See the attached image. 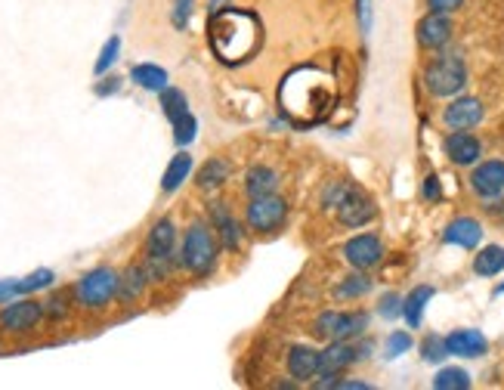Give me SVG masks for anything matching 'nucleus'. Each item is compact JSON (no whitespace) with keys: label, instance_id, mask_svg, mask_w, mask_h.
Wrapping results in <instances>:
<instances>
[{"label":"nucleus","instance_id":"obj_1","mask_svg":"<svg viewBox=\"0 0 504 390\" xmlns=\"http://www.w3.org/2000/svg\"><path fill=\"white\" fill-rule=\"evenodd\" d=\"M207 32H211L214 53H217V60L226 65L248 62L263 41L257 16L248 10H239V6H223V10L211 13V25H207Z\"/></svg>","mask_w":504,"mask_h":390},{"label":"nucleus","instance_id":"obj_2","mask_svg":"<svg viewBox=\"0 0 504 390\" xmlns=\"http://www.w3.org/2000/svg\"><path fill=\"white\" fill-rule=\"evenodd\" d=\"M294 78H298L304 90H300V99H285L282 103L285 115L298 127L319 125V121L331 112V106H334V97H331L328 84L322 81L319 71H298Z\"/></svg>","mask_w":504,"mask_h":390},{"label":"nucleus","instance_id":"obj_3","mask_svg":"<svg viewBox=\"0 0 504 390\" xmlns=\"http://www.w3.org/2000/svg\"><path fill=\"white\" fill-rule=\"evenodd\" d=\"M142 266H146L149 279L152 282H161L168 279L170 266H174V255H177V227L170 217H161V220L152 223V229H149L146 236V245H142Z\"/></svg>","mask_w":504,"mask_h":390},{"label":"nucleus","instance_id":"obj_4","mask_svg":"<svg viewBox=\"0 0 504 390\" xmlns=\"http://www.w3.org/2000/svg\"><path fill=\"white\" fill-rule=\"evenodd\" d=\"M220 255V242L217 233H211L207 223H192L183 236V245H179V264L192 273V276H207L217 264Z\"/></svg>","mask_w":504,"mask_h":390},{"label":"nucleus","instance_id":"obj_5","mask_svg":"<svg viewBox=\"0 0 504 390\" xmlns=\"http://www.w3.org/2000/svg\"><path fill=\"white\" fill-rule=\"evenodd\" d=\"M118 285H121L118 270H112V266H93V270H87L75 282L71 298L84 310H105L118 298Z\"/></svg>","mask_w":504,"mask_h":390},{"label":"nucleus","instance_id":"obj_6","mask_svg":"<svg viewBox=\"0 0 504 390\" xmlns=\"http://www.w3.org/2000/svg\"><path fill=\"white\" fill-rule=\"evenodd\" d=\"M424 84L434 97H455L467 84V69L458 56H443V60L430 62L424 71Z\"/></svg>","mask_w":504,"mask_h":390},{"label":"nucleus","instance_id":"obj_7","mask_svg":"<svg viewBox=\"0 0 504 390\" xmlns=\"http://www.w3.org/2000/svg\"><path fill=\"white\" fill-rule=\"evenodd\" d=\"M44 303L34 298H16L0 307V331L6 335H28L44 320Z\"/></svg>","mask_w":504,"mask_h":390},{"label":"nucleus","instance_id":"obj_8","mask_svg":"<svg viewBox=\"0 0 504 390\" xmlns=\"http://www.w3.org/2000/svg\"><path fill=\"white\" fill-rule=\"evenodd\" d=\"M288 217V205L282 199H279L276 192L272 195H257V199H251L248 205V227L254 229V233H276V229H282Z\"/></svg>","mask_w":504,"mask_h":390},{"label":"nucleus","instance_id":"obj_9","mask_svg":"<svg viewBox=\"0 0 504 390\" xmlns=\"http://www.w3.org/2000/svg\"><path fill=\"white\" fill-rule=\"evenodd\" d=\"M365 325H369V316L365 313H334V310H328V313H322L319 320H316V335L322 338H331V341H350V338L362 335Z\"/></svg>","mask_w":504,"mask_h":390},{"label":"nucleus","instance_id":"obj_10","mask_svg":"<svg viewBox=\"0 0 504 390\" xmlns=\"http://www.w3.org/2000/svg\"><path fill=\"white\" fill-rule=\"evenodd\" d=\"M374 217H378L374 201L362 190H356V186H353V190L347 192V199L337 205V220H341L344 227L359 229V227H365V223H371Z\"/></svg>","mask_w":504,"mask_h":390},{"label":"nucleus","instance_id":"obj_11","mask_svg":"<svg viewBox=\"0 0 504 390\" xmlns=\"http://www.w3.org/2000/svg\"><path fill=\"white\" fill-rule=\"evenodd\" d=\"M344 257L350 260V266H356V270H371L374 264H380V257H384V245H380L378 236H353L347 245H344Z\"/></svg>","mask_w":504,"mask_h":390},{"label":"nucleus","instance_id":"obj_12","mask_svg":"<svg viewBox=\"0 0 504 390\" xmlns=\"http://www.w3.org/2000/svg\"><path fill=\"white\" fill-rule=\"evenodd\" d=\"M452 41V19L449 13H434L430 10L427 16L417 22V43L424 50H439Z\"/></svg>","mask_w":504,"mask_h":390},{"label":"nucleus","instance_id":"obj_13","mask_svg":"<svg viewBox=\"0 0 504 390\" xmlns=\"http://www.w3.org/2000/svg\"><path fill=\"white\" fill-rule=\"evenodd\" d=\"M443 121L452 130H471V127H477L480 121H482V103H480V99H473V97H461L452 106H445Z\"/></svg>","mask_w":504,"mask_h":390},{"label":"nucleus","instance_id":"obj_14","mask_svg":"<svg viewBox=\"0 0 504 390\" xmlns=\"http://www.w3.org/2000/svg\"><path fill=\"white\" fill-rule=\"evenodd\" d=\"M445 350H449L452 357L477 359L489 350V341H486V335L477 331V329H458L445 338Z\"/></svg>","mask_w":504,"mask_h":390},{"label":"nucleus","instance_id":"obj_15","mask_svg":"<svg viewBox=\"0 0 504 390\" xmlns=\"http://www.w3.org/2000/svg\"><path fill=\"white\" fill-rule=\"evenodd\" d=\"M471 186L473 192L482 195V199H495V195L504 192V162H482L477 171L471 173Z\"/></svg>","mask_w":504,"mask_h":390},{"label":"nucleus","instance_id":"obj_16","mask_svg":"<svg viewBox=\"0 0 504 390\" xmlns=\"http://www.w3.org/2000/svg\"><path fill=\"white\" fill-rule=\"evenodd\" d=\"M445 155L455 164H461V168H467V164L480 162L482 143L473 134H467V130H455V134L445 136Z\"/></svg>","mask_w":504,"mask_h":390},{"label":"nucleus","instance_id":"obj_17","mask_svg":"<svg viewBox=\"0 0 504 390\" xmlns=\"http://www.w3.org/2000/svg\"><path fill=\"white\" fill-rule=\"evenodd\" d=\"M207 214H211L214 229H217V238L223 242V248H226V251H239V245H242L239 220H235V217L229 214V208L223 205V201H211Z\"/></svg>","mask_w":504,"mask_h":390},{"label":"nucleus","instance_id":"obj_18","mask_svg":"<svg viewBox=\"0 0 504 390\" xmlns=\"http://www.w3.org/2000/svg\"><path fill=\"white\" fill-rule=\"evenodd\" d=\"M288 372L298 381H313L316 375H319V350L304 347V344L291 347V350H288Z\"/></svg>","mask_w":504,"mask_h":390},{"label":"nucleus","instance_id":"obj_19","mask_svg":"<svg viewBox=\"0 0 504 390\" xmlns=\"http://www.w3.org/2000/svg\"><path fill=\"white\" fill-rule=\"evenodd\" d=\"M359 359V350L347 341H334L328 350L319 353V375H341L344 368L353 366Z\"/></svg>","mask_w":504,"mask_h":390},{"label":"nucleus","instance_id":"obj_20","mask_svg":"<svg viewBox=\"0 0 504 390\" xmlns=\"http://www.w3.org/2000/svg\"><path fill=\"white\" fill-rule=\"evenodd\" d=\"M443 238L449 245H458V248H477L480 238H482V227L480 220H473V217H458V220H452L449 227H445Z\"/></svg>","mask_w":504,"mask_h":390},{"label":"nucleus","instance_id":"obj_21","mask_svg":"<svg viewBox=\"0 0 504 390\" xmlns=\"http://www.w3.org/2000/svg\"><path fill=\"white\" fill-rule=\"evenodd\" d=\"M229 173H233V164H229L226 158L214 155L198 168L196 183H198V190H220V186L229 180Z\"/></svg>","mask_w":504,"mask_h":390},{"label":"nucleus","instance_id":"obj_22","mask_svg":"<svg viewBox=\"0 0 504 390\" xmlns=\"http://www.w3.org/2000/svg\"><path fill=\"white\" fill-rule=\"evenodd\" d=\"M192 168H196V162H192V155L189 152H179V155L170 158V164L164 168V177H161V192H177L179 186L189 180V173Z\"/></svg>","mask_w":504,"mask_h":390},{"label":"nucleus","instance_id":"obj_23","mask_svg":"<svg viewBox=\"0 0 504 390\" xmlns=\"http://www.w3.org/2000/svg\"><path fill=\"white\" fill-rule=\"evenodd\" d=\"M131 81L136 87H142V90H149V93H161L164 87H168V71L161 69V65H155V62H136L133 69H131Z\"/></svg>","mask_w":504,"mask_h":390},{"label":"nucleus","instance_id":"obj_24","mask_svg":"<svg viewBox=\"0 0 504 390\" xmlns=\"http://www.w3.org/2000/svg\"><path fill=\"white\" fill-rule=\"evenodd\" d=\"M146 282H149V273L142 264H131L124 273H121V285H118V298L124 303H133L142 298V292H146Z\"/></svg>","mask_w":504,"mask_h":390},{"label":"nucleus","instance_id":"obj_25","mask_svg":"<svg viewBox=\"0 0 504 390\" xmlns=\"http://www.w3.org/2000/svg\"><path fill=\"white\" fill-rule=\"evenodd\" d=\"M279 186V177L272 168H263V164H257V168L248 171V177H244V192L251 195V199H257V195H272Z\"/></svg>","mask_w":504,"mask_h":390},{"label":"nucleus","instance_id":"obj_26","mask_svg":"<svg viewBox=\"0 0 504 390\" xmlns=\"http://www.w3.org/2000/svg\"><path fill=\"white\" fill-rule=\"evenodd\" d=\"M504 270V248L501 245H486L477 257H473V273L482 279H492Z\"/></svg>","mask_w":504,"mask_h":390},{"label":"nucleus","instance_id":"obj_27","mask_svg":"<svg viewBox=\"0 0 504 390\" xmlns=\"http://www.w3.org/2000/svg\"><path fill=\"white\" fill-rule=\"evenodd\" d=\"M434 298V288L430 285H421L415 288L412 294L406 298V303H402V316H406V322L412 325V329H417L424 320V307H427V301Z\"/></svg>","mask_w":504,"mask_h":390},{"label":"nucleus","instance_id":"obj_28","mask_svg":"<svg viewBox=\"0 0 504 390\" xmlns=\"http://www.w3.org/2000/svg\"><path fill=\"white\" fill-rule=\"evenodd\" d=\"M161 112H164V118L174 125L177 118H183L186 112H189V99H186V93L183 90H177V87H164L161 90Z\"/></svg>","mask_w":504,"mask_h":390},{"label":"nucleus","instance_id":"obj_29","mask_svg":"<svg viewBox=\"0 0 504 390\" xmlns=\"http://www.w3.org/2000/svg\"><path fill=\"white\" fill-rule=\"evenodd\" d=\"M434 387L436 390H467L471 387V375H467L464 368H443V372H436Z\"/></svg>","mask_w":504,"mask_h":390},{"label":"nucleus","instance_id":"obj_30","mask_svg":"<svg viewBox=\"0 0 504 390\" xmlns=\"http://www.w3.org/2000/svg\"><path fill=\"white\" fill-rule=\"evenodd\" d=\"M365 292H371V279L365 273H356V276H347L337 288V298H362Z\"/></svg>","mask_w":504,"mask_h":390},{"label":"nucleus","instance_id":"obj_31","mask_svg":"<svg viewBox=\"0 0 504 390\" xmlns=\"http://www.w3.org/2000/svg\"><path fill=\"white\" fill-rule=\"evenodd\" d=\"M118 53H121V38L118 34H112V38L103 43V50H99V60H96V65H93V71H96V75H105V71L115 65V60H118Z\"/></svg>","mask_w":504,"mask_h":390},{"label":"nucleus","instance_id":"obj_32","mask_svg":"<svg viewBox=\"0 0 504 390\" xmlns=\"http://www.w3.org/2000/svg\"><path fill=\"white\" fill-rule=\"evenodd\" d=\"M196 136H198V121L192 118L189 112H186L183 118L174 121V143H177V146H189Z\"/></svg>","mask_w":504,"mask_h":390},{"label":"nucleus","instance_id":"obj_33","mask_svg":"<svg viewBox=\"0 0 504 390\" xmlns=\"http://www.w3.org/2000/svg\"><path fill=\"white\" fill-rule=\"evenodd\" d=\"M56 282V273L53 270H34V273H28V276L23 279V288H25V294H34V292H44V288H50Z\"/></svg>","mask_w":504,"mask_h":390},{"label":"nucleus","instance_id":"obj_34","mask_svg":"<svg viewBox=\"0 0 504 390\" xmlns=\"http://www.w3.org/2000/svg\"><path fill=\"white\" fill-rule=\"evenodd\" d=\"M408 350H412V335H406V331H393V335L387 338V344H384L387 359H396V357H402V353H408Z\"/></svg>","mask_w":504,"mask_h":390},{"label":"nucleus","instance_id":"obj_35","mask_svg":"<svg viewBox=\"0 0 504 390\" xmlns=\"http://www.w3.org/2000/svg\"><path fill=\"white\" fill-rule=\"evenodd\" d=\"M421 353H424V359H427V363H439V359H445V357H449V350H445V338L430 335L427 341L421 344Z\"/></svg>","mask_w":504,"mask_h":390},{"label":"nucleus","instance_id":"obj_36","mask_svg":"<svg viewBox=\"0 0 504 390\" xmlns=\"http://www.w3.org/2000/svg\"><path fill=\"white\" fill-rule=\"evenodd\" d=\"M192 6H196V0H174V10H170V22H174L177 32H183V28L189 25Z\"/></svg>","mask_w":504,"mask_h":390},{"label":"nucleus","instance_id":"obj_37","mask_svg":"<svg viewBox=\"0 0 504 390\" xmlns=\"http://www.w3.org/2000/svg\"><path fill=\"white\" fill-rule=\"evenodd\" d=\"M44 313L50 320H66L69 316V294H53L50 301H44Z\"/></svg>","mask_w":504,"mask_h":390},{"label":"nucleus","instance_id":"obj_38","mask_svg":"<svg viewBox=\"0 0 504 390\" xmlns=\"http://www.w3.org/2000/svg\"><path fill=\"white\" fill-rule=\"evenodd\" d=\"M25 288H23V279H0V307L16 298H23Z\"/></svg>","mask_w":504,"mask_h":390},{"label":"nucleus","instance_id":"obj_39","mask_svg":"<svg viewBox=\"0 0 504 390\" xmlns=\"http://www.w3.org/2000/svg\"><path fill=\"white\" fill-rule=\"evenodd\" d=\"M118 90H121V78L118 75L103 78V81L93 87V93H96V97H112V93H118Z\"/></svg>","mask_w":504,"mask_h":390},{"label":"nucleus","instance_id":"obj_40","mask_svg":"<svg viewBox=\"0 0 504 390\" xmlns=\"http://www.w3.org/2000/svg\"><path fill=\"white\" fill-rule=\"evenodd\" d=\"M399 313H402V301L396 298V294H387V298L380 301V316H387V320H396Z\"/></svg>","mask_w":504,"mask_h":390},{"label":"nucleus","instance_id":"obj_41","mask_svg":"<svg viewBox=\"0 0 504 390\" xmlns=\"http://www.w3.org/2000/svg\"><path fill=\"white\" fill-rule=\"evenodd\" d=\"M359 4V28H362V34L371 32V0H356Z\"/></svg>","mask_w":504,"mask_h":390},{"label":"nucleus","instance_id":"obj_42","mask_svg":"<svg viewBox=\"0 0 504 390\" xmlns=\"http://www.w3.org/2000/svg\"><path fill=\"white\" fill-rule=\"evenodd\" d=\"M427 6L434 13H455L464 6V0H427Z\"/></svg>","mask_w":504,"mask_h":390},{"label":"nucleus","instance_id":"obj_43","mask_svg":"<svg viewBox=\"0 0 504 390\" xmlns=\"http://www.w3.org/2000/svg\"><path fill=\"white\" fill-rule=\"evenodd\" d=\"M439 195H443V192H439V180L436 177L424 180V199H427V201H439Z\"/></svg>","mask_w":504,"mask_h":390},{"label":"nucleus","instance_id":"obj_44","mask_svg":"<svg viewBox=\"0 0 504 390\" xmlns=\"http://www.w3.org/2000/svg\"><path fill=\"white\" fill-rule=\"evenodd\" d=\"M337 387L341 390H369L365 381H341V378H337Z\"/></svg>","mask_w":504,"mask_h":390},{"label":"nucleus","instance_id":"obj_45","mask_svg":"<svg viewBox=\"0 0 504 390\" xmlns=\"http://www.w3.org/2000/svg\"><path fill=\"white\" fill-rule=\"evenodd\" d=\"M223 4H226V0H211V13H217V10H223Z\"/></svg>","mask_w":504,"mask_h":390},{"label":"nucleus","instance_id":"obj_46","mask_svg":"<svg viewBox=\"0 0 504 390\" xmlns=\"http://www.w3.org/2000/svg\"><path fill=\"white\" fill-rule=\"evenodd\" d=\"M501 292H504V285H499V294H501Z\"/></svg>","mask_w":504,"mask_h":390}]
</instances>
